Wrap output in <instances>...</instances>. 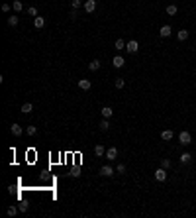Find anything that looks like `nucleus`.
<instances>
[{"label": "nucleus", "instance_id": "nucleus-19", "mask_svg": "<svg viewBox=\"0 0 196 218\" xmlns=\"http://www.w3.org/2000/svg\"><path fill=\"white\" fill-rule=\"evenodd\" d=\"M18 22H20V18H18V16H8V26H12V28H14V26H18Z\"/></svg>", "mask_w": 196, "mask_h": 218}, {"label": "nucleus", "instance_id": "nucleus-11", "mask_svg": "<svg viewBox=\"0 0 196 218\" xmlns=\"http://www.w3.org/2000/svg\"><path fill=\"white\" fill-rule=\"evenodd\" d=\"M173 136H174L173 130H163V132H161V138H163L165 141H171V140H173Z\"/></svg>", "mask_w": 196, "mask_h": 218}, {"label": "nucleus", "instance_id": "nucleus-32", "mask_svg": "<svg viewBox=\"0 0 196 218\" xmlns=\"http://www.w3.org/2000/svg\"><path fill=\"white\" fill-rule=\"evenodd\" d=\"M2 12H10V4H2Z\"/></svg>", "mask_w": 196, "mask_h": 218}, {"label": "nucleus", "instance_id": "nucleus-29", "mask_svg": "<svg viewBox=\"0 0 196 218\" xmlns=\"http://www.w3.org/2000/svg\"><path fill=\"white\" fill-rule=\"evenodd\" d=\"M116 171H118V173H122V175H124V173H126V165H124V163H120V165L116 167Z\"/></svg>", "mask_w": 196, "mask_h": 218}, {"label": "nucleus", "instance_id": "nucleus-12", "mask_svg": "<svg viewBox=\"0 0 196 218\" xmlns=\"http://www.w3.org/2000/svg\"><path fill=\"white\" fill-rule=\"evenodd\" d=\"M12 10H14V12H22L24 10L22 0H14V2H12Z\"/></svg>", "mask_w": 196, "mask_h": 218}, {"label": "nucleus", "instance_id": "nucleus-6", "mask_svg": "<svg viewBox=\"0 0 196 218\" xmlns=\"http://www.w3.org/2000/svg\"><path fill=\"white\" fill-rule=\"evenodd\" d=\"M90 87H92L90 79H81V81H78V89L81 90H90Z\"/></svg>", "mask_w": 196, "mask_h": 218}, {"label": "nucleus", "instance_id": "nucleus-23", "mask_svg": "<svg viewBox=\"0 0 196 218\" xmlns=\"http://www.w3.org/2000/svg\"><path fill=\"white\" fill-rule=\"evenodd\" d=\"M82 4H85L82 0H73V2H71V8H73V10H78V8H81Z\"/></svg>", "mask_w": 196, "mask_h": 218}, {"label": "nucleus", "instance_id": "nucleus-2", "mask_svg": "<svg viewBox=\"0 0 196 218\" xmlns=\"http://www.w3.org/2000/svg\"><path fill=\"white\" fill-rule=\"evenodd\" d=\"M155 179H157L159 183L167 181V169H165V167H159V169H155Z\"/></svg>", "mask_w": 196, "mask_h": 218}, {"label": "nucleus", "instance_id": "nucleus-10", "mask_svg": "<svg viewBox=\"0 0 196 218\" xmlns=\"http://www.w3.org/2000/svg\"><path fill=\"white\" fill-rule=\"evenodd\" d=\"M100 175H102V177H112V175H114V169H112L110 165H104L102 169H100Z\"/></svg>", "mask_w": 196, "mask_h": 218}, {"label": "nucleus", "instance_id": "nucleus-21", "mask_svg": "<svg viewBox=\"0 0 196 218\" xmlns=\"http://www.w3.org/2000/svg\"><path fill=\"white\" fill-rule=\"evenodd\" d=\"M177 12H178V8L174 6V4H169V6H167V14H169V16H174Z\"/></svg>", "mask_w": 196, "mask_h": 218}, {"label": "nucleus", "instance_id": "nucleus-5", "mask_svg": "<svg viewBox=\"0 0 196 218\" xmlns=\"http://www.w3.org/2000/svg\"><path fill=\"white\" fill-rule=\"evenodd\" d=\"M45 24H47V22H45V18H43V16H35V18H33V26H35L37 30L45 28Z\"/></svg>", "mask_w": 196, "mask_h": 218}, {"label": "nucleus", "instance_id": "nucleus-9", "mask_svg": "<svg viewBox=\"0 0 196 218\" xmlns=\"http://www.w3.org/2000/svg\"><path fill=\"white\" fill-rule=\"evenodd\" d=\"M112 65L116 67V69H122L124 65H126V61H124V57H120V55H116L114 59H112Z\"/></svg>", "mask_w": 196, "mask_h": 218}, {"label": "nucleus", "instance_id": "nucleus-22", "mask_svg": "<svg viewBox=\"0 0 196 218\" xmlns=\"http://www.w3.org/2000/svg\"><path fill=\"white\" fill-rule=\"evenodd\" d=\"M177 37H178V41H184V39H188V32L186 30H181L177 33Z\"/></svg>", "mask_w": 196, "mask_h": 218}, {"label": "nucleus", "instance_id": "nucleus-4", "mask_svg": "<svg viewBox=\"0 0 196 218\" xmlns=\"http://www.w3.org/2000/svg\"><path fill=\"white\" fill-rule=\"evenodd\" d=\"M137 49H139V43H137L135 39L128 41V45H126V51L128 53H137Z\"/></svg>", "mask_w": 196, "mask_h": 218}, {"label": "nucleus", "instance_id": "nucleus-16", "mask_svg": "<svg viewBox=\"0 0 196 218\" xmlns=\"http://www.w3.org/2000/svg\"><path fill=\"white\" fill-rule=\"evenodd\" d=\"M20 110H22L24 114H30V112L33 110V104H32V102H26V104H22V108H20Z\"/></svg>", "mask_w": 196, "mask_h": 218}, {"label": "nucleus", "instance_id": "nucleus-14", "mask_svg": "<svg viewBox=\"0 0 196 218\" xmlns=\"http://www.w3.org/2000/svg\"><path fill=\"white\" fill-rule=\"evenodd\" d=\"M100 112H102V118H110V116L114 114V110H112L110 106H104V108H102Z\"/></svg>", "mask_w": 196, "mask_h": 218}, {"label": "nucleus", "instance_id": "nucleus-30", "mask_svg": "<svg viewBox=\"0 0 196 218\" xmlns=\"http://www.w3.org/2000/svg\"><path fill=\"white\" fill-rule=\"evenodd\" d=\"M28 14H30V16H33V18H35V16H37V8H28Z\"/></svg>", "mask_w": 196, "mask_h": 218}, {"label": "nucleus", "instance_id": "nucleus-13", "mask_svg": "<svg viewBox=\"0 0 196 218\" xmlns=\"http://www.w3.org/2000/svg\"><path fill=\"white\" fill-rule=\"evenodd\" d=\"M171 32H173V30H171V26H163V28L159 30V36H161V37H169Z\"/></svg>", "mask_w": 196, "mask_h": 218}, {"label": "nucleus", "instance_id": "nucleus-26", "mask_svg": "<svg viewBox=\"0 0 196 218\" xmlns=\"http://www.w3.org/2000/svg\"><path fill=\"white\" fill-rule=\"evenodd\" d=\"M26 132H28V136H35V134H37V128H35V126H28Z\"/></svg>", "mask_w": 196, "mask_h": 218}, {"label": "nucleus", "instance_id": "nucleus-20", "mask_svg": "<svg viewBox=\"0 0 196 218\" xmlns=\"http://www.w3.org/2000/svg\"><path fill=\"white\" fill-rule=\"evenodd\" d=\"M88 69H90V71H98V69H100V61H98V59L90 61V63H88Z\"/></svg>", "mask_w": 196, "mask_h": 218}, {"label": "nucleus", "instance_id": "nucleus-17", "mask_svg": "<svg viewBox=\"0 0 196 218\" xmlns=\"http://www.w3.org/2000/svg\"><path fill=\"white\" fill-rule=\"evenodd\" d=\"M98 128L102 130V132H108V128H110V122H108V118H104V120H100V124H98Z\"/></svg>", "mask_w": 196, "mask_h": 218}, {"label": "nucleus", "instance_id": "nucleus-3", "mask_svg": "<svg viewBox=\"0 0 196 218\" xmlns=\"http://www.w3.org/2000/svg\"><path fill=\"white\" fill-rule=\"evenodd\" d=\"M82 6H85V10L88 12V14H92V12L96 10V0H85Z\"/></svg>", "mask_w": 196, "mask_h": 218}, {"label": "nucleus", "instance_id": "nucleus-24", "mask_svg": "<svg viewBox=\"0 0 196 218\" xmlns=\"http://www.w3.org/2000/svg\"><path fill=\"white\" fill-rule=\"evenodd\" d=\"M190 159H192V155H190V153H182V155H181V163H188L190 161Z\"/></svg>", "mask_w": 196, "mask_h": 218}, {"label": "nucleus", "instance_id": "nucleus-31", "mask_svg": "<svg viewBox=\"0 0 196 218\" xmlns=\"http://www.w3.org/2000/svg\"><path fill=\"white\" fill-rule=\"evenodd\" d=\"M18 208H20V212H28V204H20Z\"/></svg>", "mask_w": 196, "mask_h": 218}, {"label": "nucleus", "instance_id": "nucleus-8", "mask_svg": "<svg viewBox=\"0 0 196 218\" xmlns=\"http://www.w3.org/2000/svg\"><path fill=\"white\" fill-rule=\"evenodd\" d=\"M10 132L14 134L16 138H20V136L24 134V130H22V126H20V124H12V126H10Z\"/></svg>", "mask_w": 196, "mask_h": 218}, {"label": "nucleus", "instance_id": "nucleus-15", "mask_svg": "<svg viewBox=\"0 0 196 218\" xmlns=\"http://www.w3.org/2000/svg\"><path fill=\"white\" fill-rule=\"evenodd\" d=\"M126 45H128V41H124V39H116L114 47L118 49V51H122V49H126Z\"/></svg>", "mask_w": 196, "mask_h": 218}, {"label": "nucleus", "instance_id": "nucleus-1", "mask_svg": "<svg viewBox=\"0 0 196 218\" xmlns=\"http://www.w3.org/2000/svg\"><path fill=\"white\" fill-rule=\"evenodd\" d=\"M178 141H181L182 145H190V144H192V136H190V132L182 130V132L178 134Z\"/></svg>", "mask_w": 196, "mask_h": 218}, {"label": "nucleus", "instance_id": "nucleus-7", "mask_svg": "<svg viewBox=\"0 0 196 218\" xmlns=\"http://www.w3.org/2000/svg\"><path fill=\"white\" fill-rule=\"evenodd\" d=\"M116 157H118V149H116V148H108L106 149V159H108V161H114Z\"/></svg>", "mask_w": 196, "mask_h": 218}, {"label": "nucleus", "instance_id": "nucleus-27", "mask_svg": "<svg viewBox=\"0 0 196 218\" xmlns=\"http://www.w3.org/2000/svg\"><path fill=\"white\" fill-rule=\"evenodd\" d=\"M18 210H20V208H16V206H10V208H8V216H16V214H18Z\"/></svg>", "mask_w": 196, "mask_h": 218}, {"label": "nucleus", "instance_id": "nucleus-18", "mask_svg": "<svg viewBox=\"0 0 196 218\" xmlns=\"http://www.w3.org/2000/svg\"><path fill=\"white\" fill-rule=\"evenodd\" d=\"M94 153H96L98 157L106 155V148H104V145H96V148H94Z\"/></svg>", "mask_w": 196, "mask_h": 218}, {"label": "nucleus", "instance_id": "nucleus-25", "mask_svg": "<svg viewBox=\"0 0 196 218\" xmlns=\"http://www.w3.org/2000/svg\"><path fill=\"white\" fill-rule=\"evenodd\" d=\"M116 89H124V87H126V81H124V79H116Z\"/></svg>", "mask_w": 196, "mask_h": 218}, {"label": "nucleus", "instance_id": "nucleus-28", "mask_svg": "<svg viewBox=\"0 0 196 218\" xmlns=\"http://www.w3.org/2000/svg\"><path fill=\"white\" fill-rule=\"evenodd\" d=\"M161 167L169 169V167H171V159H161Z\"/></svg>", "mask_w": 196, "mask_h": 218}]
</instances>
